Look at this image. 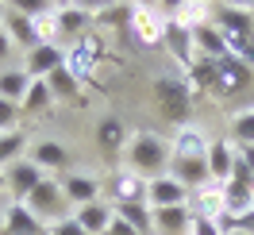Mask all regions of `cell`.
I'll return each mask as SVG.
<instances>
[{"instance_id":"6da1fadb","label":"cell","mask_w":254,"mask_h":235,"mask_svg":"<svg viewBox=\"0 0 254 235\" xmlns=\"http://www.w3.org/2000/svg\"><path fill=\"white\" fill-rule=\"evenodd\" d=\"M124 155H127V170L139 173L143 181L170 173V139H162L154 131H131Z\"/></svg>"},{"instance_id":"7a4b0ae2","label":"cell","mask_w":254,"mask_h":235,"mask_svg":"<svg viewBox=\"0 0 254 235\" xmlns=\"http://www.w3.org/2000/svg\"><path fill=\"white\" fill-rule=\"evenodd\" d=\"M192 89L185 78H177V74H162L154 81V100H158V112L170 120L174 127H189V116H192Z\"/></svg>"},{"instance_id":"3957f363","label":"cell","mask_w":254,"mask_h":235,"mask_svg":"<svg viewBox=\"0 0 254 235\" xmlns=\"http://www.w3.org/2000/svg\"><path fill=\"white\" fill-rule=\"evenodd\" d=\"M23 204H27V212H31L35 220H43L47 228H54V224H62V220L73 216V208H69V201H65L62 181H58V177H43V181L35 185V193Z\"/></svg>"},{"instance_id":"277c9868","label":"cell","mask_w":254,"mask_h":235,"mask_svg":"<svg viewBox=\"0 0 254 235\" xmlns=\"http://www.w3.org/2000/svg\"><path fill=\"white\" fill-rule=\"evenodd\" d=\"M208 23H216L227 43H254V8L247 4H212Z\"/></svg>"},{"instance_id":"5b68a950","label":"cell","mask_w":254,"mask_h":235,"mask_svg":"<svg viewBox=\"0 0 254 235\" xmlns=\"http://www.w3.org/2000/svg\"><path fill=\"white\" fill-rule=\"evenodd\" d=\"M166 27H170V12L166 8H150V4H135L131 16V31L143 47H162L166 43Z\"/></svg>"},{"instance_id":"8992f818","label":"cell","mask_w":254,"mask_h":235,"mask_svg":"<svg viewBox=\"0 0 254 235\" xmlns=\"http://www.w3.org/2000/svg\"><path fill=\"white\" fill-rule=\"evenodd\" d=\"M58 181H62V193H65V201H69V208L100 201V177L89 173V170H65Z\"/></svg>"},{"instance_id":"52a82bcc","label":"cell","mask_w":254,"mask_h":235,"mask_svg":"<svg viewBox=\"0 0 254 235\" xmlns=\"http://www.w3.org/2000/svg\"><path fill=\"white\" fill-rule=\"evenodd\" d=\"M208 135L196 124L177 127L174 139H170V162H192V158H208Z\"/></svg>"},{"instance_id":"ba28073f","label":"cell","mask_w":254,"mask_h":235,"mask_svg":"<svg viewBox=\"0 0 254 235\" xmlns=\"http://www.w3.org/2000/svg\"><path fill=\"white\" fill-rule=\"evenodd\" d=\"M27 158H31L43 173H50V177L69 170V151H65L62 139H35L31 147H27Z\"/></svg>"},{"instance_id":"9c48e42d","label":"cell","mask_w":254,"mask_h":235,"mask_svg":"<svg viewBox=\"0 0 254 235\" xmlns=\"http://www.w3.org/2000/svg\"><path fill=\"white\" fill-rule=\"evenodd\" d=\"M4 177H8V193H12V201L23 204L35 193V185H39L43 177H50V173H43L31 158H19V162H12V166L4 170Z\"/></svg>"},{"instance_id":"30bf717a","label":"cell","mask_w":254,"mask_h":235,"mask_svg":"<svg viewBox=\"0 0 254 235\" xmlns=\"http://www.w3.org/2000/svg\"><path fill=\"white\" fill-rule=\"evenodd\" d=\"M146 204V181L139 177V173H131L124 166V170H116L108 177V204L116 208V204Z\"/></svg>"},{"instance_id":"8fae6325","label":"cell","mask_w":254,"mask_h":235,"mask_svg":"<svg viewBox=\"0 0 254 235\" xmlns=\"http://www.w3.org/2000/svg\"><path fill=\"white\" fill-rule=\"evenodd\" d=\"M47 232L50 228L27 212V204H19V201L4 204V212H0V235H47Z\"/></svg>"},{"instance_id":"7c38bea8","label":"cell","mask_w":254,"mask_h":235,"mask_svg":"<svg viewBox=\"0 0 254 235\" xmlns=\"http://www.w3.org/2000/svg\"><path fill=\"white\" fill-rule=\"evenodd\" d=\"M146 204H150V208H177V204H189V189L181 185L177 177H170V173L150 177V181H146Z\"/></svg>"},{"instance_id":"4fadbf2b","label":"cell","mask_w":254,"mask_h":235,"mask_svg":"<svg viewBox=\"0 0 254 235\" xmlns=\"http://www.w3.org/2000/svg\"><path fill=\"white\" fill-rule=\"evenodd\" d=\"M58 66H65V50L62 47H50V43H39L35 50L23 54V70H27V78H31V81L50 78Z\"/></svg>"},{"instance_id":"5bb4252c","label":"cell","mask_w":254,"mask_h":235,"mask_svg":"<svg viewBox=\"0 0 254 235\" xmlns=\"http://www.w3.org/2000/svg\"><path fill=\"white\" fill-rule=\"evenodd\" d=\"M254 81V70H247V66L239 62V58H220V85H216V96H235V93H243L247 85Z\"/></svg>"},{"instance_id":"9a60e30c","label":"cell","mask_w":254,"mask_h":235,"mask_svg":"<svg viewBox=\"0 0 254 235\" xmlns=\"http://www.w3.org/2000/svg\"><path fill=\"white\" fill-rule=\"evenodd\" d=\"M4 31H8V39L16 43V50H35L39 47V39H35V27H31V19L19 12L16 4H4Z\"/></svg>"},{"instance_id":"2e32d148","label":"cell","mask_w":254,"mask_h":235,"mask_svg":"<svg viewBox=\"0 0 254 235\" xmlns=\"http://www.w3.org/2000/svg\"><path fill=\"white\" fill-rule=\"evenodd\" d=\"M73 220L85 228V235H104V232H108V224L116 220V208H112L108 201H93V204L73 208Z\"/></svg>"},{"instance_id":"e0dca14e","label":"cell","mask_w":254,"mask_h":235,"mask_svg":"<svg viewBox=\"0 0 254 235\" xmlns=\"http://www.w3.org/2000/svg\"><path fill=\"white\" fill-rule=\"evenodd\" d=\"M162 47H170V54H174V62L181 66V70H189V66L196 62L192 31H189V27H181L177 19H170V27H166V43H162Z\"/></svg>"},{"instance_id":"ac0fdd59","label":"cell","mask_w":254,"mask_h":235,"mask_svg":"<svg viewBox=\"0 0 254 235\" xmlns=\"http://www.w3.org/2000/svg\"><path fill=\"white\" fill-rule=\"evenodd\" d=\"M154 212V235H189L192 208L177 204V208H150Z\"/></svg>"},{"instance_id":"d6986e66","label":"cell","mask_w":254,"mask_h":235,"mask_svg":"<svg viewBox=\"0 0 254 235\" xmlns=\"http://www.w3.org/2000/svg\"><path fill=\"white\" fill-rule=\"evenodd\" d=\"M235 143L231 139H212L208 143V177L212 181H227L231 177V166H235Z\"/></svg>"},{"instance_id":"ffe728a7","label":"cell","mask_w":254,"mask_h":235,"mask_svg":"<svg viewBox=\"0 0 254 235\" xmlns=\"http://www.w3.org/2000/svg\"><path fill=\"white\" fill-rule=\"evenodd\" d=\"M192 50H196V58H227V39L220 35L216 23H200V27H192Z\"/></svg>"},{"instance_id":"44dd1931","label":"cell","mask_w":254,"mask_h":235,"mask_svg":"<svg viewBox=\"0 0 254 235\" xmlns=\"http://www.w3.org/2000/svg\"><path fill=\"white\" fill-rule=\"evenodd\" d=\"M189 197H192L189 208L196 216H212V220L223 216V181H204L200 189H192Z\"/></svg>"},{"instance_id":"7402d4cb","label":"cell","mask_w":254,"mask_h":235,"mask_svg":"<svg viewBox=\"0 0 254 235\" xmlns=\"http://www.w3.org/2000/svg\"><path fill=\"white\" fill-rule=\"evenodd\" d=\"M54 8H58L62 39H77V35L93 23V8H89V4H54Z\"/></svg>"},{"instance_id":"603a6c76","label":"cell","mask_w":254,"mask_h":235,"mask_svg":"<svg viewBox=\"0 0 254 235\" xmlns=\"http://www.w3.org/2000/svg\"><path fill=\"white\" fill-rule=\"evenodd\" d=\"M27 89H31V78H27L23 66H4V70H0V100L19 104Z\"/></svg>"},{"instance_id":"cb8c5ba5","label":"cell","mask_w":254,"mask_h":235,"mask_svg":"<svg viewBox=\"0 0 254 235\" xmlns=\"http://www.w3.org/2000/svg\"><path fill=\"white\" fill-rule=\"evenodd\" d=\"M185 81H189L192 89L200 93H216V85H220V62L216 58H196V62L185 70Z\"/></svg>"},{"instance_id":"d4e9b609","label":"cell","mask_w":254,"mask_h":235,"mask_svg":"<svg viewBox=\"0 0 254 235\" xmlns=\"http://www.w3.org/2000/svg\"><path fill=\"white\" fill-rule=\"evenodd\" d=\"M227 135L235 147H254V104H243V108L231 112L227 120Z\"/></svg>"},{"instance_id":"484cf974","label":"cell","mask_w":254,"mask_h":235,"mask_svg":"<svg viewBox=\"0 0 254 235\" xmlns=\"http://www.w3.org/2000/svg\"><path fill=\"white\" fill-rule=\"evenodd\" d=\"M31 27H35V39L39 43H50V47H58V39H62V27H58V8L54 4H43L39 12L31 16Z\"/></svg>"},{"instance_id":"4316f807","label":"cell","mask_w":254,"mask_h":235,"mask_svg":"<svg viewBox=\"0 0 254 235\" xmlns=\"http://www.w3.org/2000/svg\"><path fill=\"white\" fill-rule=\"evenodd\" d=\"M47 81V89H50V96L54 100H77V93H81V81H77V74L69 70V66H58L50 78H43Z\"/></svg>"},{"instance_id":"83f0119b","label":"cell","mask_w":254,"mask_h":235,"mask_svg":"<svg viewBox=\"0 0 254 235\" xmlns=\"http://www.w3.org/2000/svg\"><path fill=\"white\" fill-rule=\"evenodd\" d=\"M116 216L124 220L127 228H135L139 235H154V212H150V204H116Z\"/></svg>"},{"instance_id":"f1b7e54d","label":"cell","mask_w":254,"mask_h":235,"mask_svg":"<svg viewBox=\"0 0 254 235\" xmlns=\"http://www.w3.org/2000/svg\"><path fill=\"white\" fill-rule=\"evenodd\" d=\"M96 143H100V151H108V155H116V151H124L127 147V127L120 124V120H100L96 124Z\"/></svg>"},{"instance_id":"f546056e","label":"cell","mask_w":254,"mask_h":235,"mask_svg":"<svg viewBox=\"0 0 254 235\" xmlns=\"http://www.w3.org/2000/svg\"><path fill=\"white\" fill-rule=\"evenodd\" d=\"M27 135L23 131H4L0 135V170H8L12 162H19V158H27Z\"/></svg>"},{"instance_id":"4dcf8cb0","label":"cell","mask_w":254,"mask_h":235,"mask_svg":"<svg viewBox=\"0 0 254 235\" xmlns=\"http://www.w3.org/2000/svg\"><path fill=\"white\" fill-rule=\"evenodd\" d=\"M131 16H135V4H96L93 8V19L104 27H131Z\"/></svg>"},{"instance_id":"1f68e13d","label":"cell","mask_w":254,"mask_h":235,"mask_svg":"<svg viewBox=\"0 0 254 235\" xmlns=\"http://www.w3.org/2000/svg\"><path fill=\"white\" fill-rule=\"evenodd\" d=\"M50 104H54V96H50V89H47V81H31V89L23 93V100H19V116L23 112H47Z\"/></svg>"},{"instance_id":"d6a6232c","label":"cell","mask_w":254,"mask_h":235,"mask_svg":"<svg viewBox=\"0 0 254 235\" xmlns=\"http://www.w3.org/2000/svg\"><path fill=\"white\" fill-rule=\"evenodd\" d=\"M220 232L223 235H227V232H251L254 235V208H251V212H243V216H235V220L220 216Z\"/></svg>"},{"instance_id":"836d02e7","label":"cell","mask_w":254,"mask_h":235,"mask_svg":"<svg viewBox=\"0 0 254 235\" xmlns=\"http://www.w3.org/2000/svg\"><path fill=\"white\" fill-rule=\"evenodd\" d=\"M227 54L239 58L247 70H254V43H227Z\"/></svg>"},{"instance_id":"e575fe53","label":"cell","mask_w":254,"mask_h":235,"mask_svg":"<svg viewBox=\"0 0 254 235\" xmlns=\"http://www.w3.org/2000/svg\"><path fill=\"white\" fill-rule=\"evenodd\" d=\"M16 120H19V104L0 100V135H4V131H16Z\"/></svg>"},{"instance_id":"d590c367","label":"cell","mask_w":254,"mask_h":235,"mask_svg":"<svg viewBox=\"0 0 254 235\" xmlns=\"http://www.w3.org/2000/svg\"><path fill=\"white\" fill-rule=\"evenodd\" d=\"M47 235H85V228H81L77 220L69 216V220H62V224H54V228H50Z\"/></svg>"},{"instance_id":"8d00e7d4","label":"cell","mask_w":254,"mask_h":235,"mask_svg":"<svg viewBox=\"0 0 254 235\" xmlns=\"http://www.w3.org/2000/svg\"><path fill=\"white\" fill-rule=\"evenodd\" d=\"M12 54H16V43L8 39V31H4V23H0V70L8 66V58H12Z\"/></svg>"},{"instance_id":"74e56055","label":"cell","mask_w":254,"mask_h":235,"mask_svg":"<svg viewBox=\"0 0 254 235\" xmlns=\"http://www.w3.org/2000/svg\"><path fill=\"white\" fill-rule=\"evenodd\" d=\"M104 235H139V232H135V228H127L124 220L116 216V220H112V224H108V232H104Z\"/></svg>"},{"instance_id":"f35d334b","label":"cell","mask_w":254,"mask_h":235,"mask_svg":"<svg viewBox=\"0 0 254 235\" xmlns=\"http://www.w3.org/2000/svg\"><path fill=\"white\" fill-rule=\"evenodd\" d=\"M239 151V158L247 162V170H251V177H254V147H235Z\"/></svg>"},{"instance_id":"ab89813d","label":"cell","mask_w":254,"mask_h":235,"mask_svg":"<svg viewBox=\"0 0 254 235\" xmlns=\"http://www.w3.org/2000/svg\"><path fill=\"white\" fill-rule=\"evenodd\" d=\"M4 189H8V177H4V170H0V193H4Z\"/></svg>"},{"instance_id":"60d3db41","label":"cell","mask_w":254,"mask_h":235,"mask_svg":"<svg viewBox=\"0 0 254 235\" xmlns=\"http://www.w3.org/2000/svg\"><path fill=\"white\" fill-rule=\"evenodd\" d=\"M227 235H251V232H227Z\"/></svg>"},{"instance_id":"b9f144b4","label":"cell","mask_w":254,"mask_h":235,"mask_svg":"<svg viewBox=\"0 0 254 235\" xmlns=\"http://www.w3.org/2000/svg\"><path fill=\"white\" fill-rule=\"evenodd\" d=\"M0 23H4V4H0Z\"/></svg>"}]
</instances>
